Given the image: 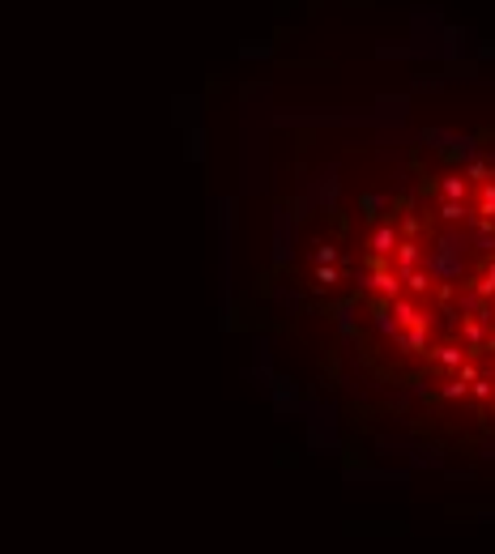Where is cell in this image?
<instances>
[{"instance_id":"cell-1","label":"cell","mask_w":495,"mask_h":554,"mask_svg":"<svg viewBox=\"0 0 495 554\" xmlns=\"http://www.w3.org/2000/svg\"><path fill=\"white\" fill-rule=\"evenodd\" d=\"M389 312H393V320H398V329H410V324H427L431 316L414 303V298H406V294H398V298H389Z\"/></svg>"},{"instance_id":"cell-2","label":"cell","mask_w":495,"mask_h":554,"mask_svg":"<svg viewBox=\"0 0 495 554\" xmlns=\"http://www.w3.org/2000/svg\"><path fill=\"white\" fill-rule=\"evenodd\" d=\"M393 256H398V269H393V273H406V269H418V260H423V243H418V239H398V247H393ZM389 256V260H393Z\"/></svg>"},{"instance_id":"cell-3","label":"cell","mask_w":495,"mask_h":554,"mask_svg":"<svg viewBox=\"0 0 495 554\" xmlns=\"http://www.w3.org/2000/svg\"><path fill=\"white\" fill-rule=\"evenodd\" d=\"M427 333H431V320H427V324H410V329L398 333L393 341H398L406 354H427Z\"/></svg>"},{"instance_id":"cell-4","label":"cell","mask_w":495,"mask_h":554,"mask_svg":"<svg viewBox=\"0 0 495 554\" xmlns=\"http://www.w3.org/2000/svg\"><path fill=\"white\" fill-rule=\"evenodd\" d=\"M398 226H376L371 231V251H376V260H389L393 256V247H398Z\"/></svg>"},{"instance_id":"cell-5","label":"cell","mask_w":495,"mask_h":554,"mask_svg":"<svg viewBox=\"0 0 495 554\" xmlns=\"http://www.w3.org/2000/svg\"><path fill=\"white\" fill-rule=\"evenodd\" d=\"M461 337H465V354H478V345L487 341V320H478V316H465L461 320Z\"/></svg>"},{"instance_id":"cell-6","label":"cell","mask_w":495,"mask_h":554,"mask_svg":"<svg viewBox=\"0 0 495 554\" xmlns=\"http://www.w3.org/2000/svg\"><path fill=\"white\" fill-rule=\"evenodd\" d=\"M371 286H376L384 298H398V294H402V277L393 273L389 265H380V269H376V277H371Z\"/></svg>"},{"instance_id":"cell-7","label":"cell","mask_w":495,"mask_h":554,"mask_svg":"<svg viewBox=\"0 0 495 554\" xmlns=\"http://www.w3.org/2000/svg\"><path fill=\"white\" fill-rule=\"evenodd\" d=\"M402 282L410 286V294H414V298H423V294L431 290V277H427V269H406V273H402Z\"/></svg>"},{"instance_id":"cell-8","label":"cell","mask_w":495,"mask_h":554,"mask_svg":"<svg viewBox=\"0 0 495 554\" xmlns=\"http://www.w3.org/2000/svg\"><path fill=\"white\" fill-rule=\"evenodd\" d=\"M465 359H469V354H465L461 345H436V363H440V367H449V371H457Z\"/></svg>"},{"instance_id":"cell-9","label":"cell","mask_w":495,"mask_h":554,"mask_svg":"<svg viewBox=\"0 0 495 554\" xmlns=\"http://www.w3.org/2000/svg\"><path fill=\"white\" fill-rule=\"evenodd\" d=\"M440 192H444V200H465V192H469V184L461 180V175H449V180L440 184Z\"/></svg>"},{"instance_id":"cell-10","label":"cell","mask_w":495,"mask_h":554,"mask_svg":"<svg viewBox=\"0 0 495 554\" xmlns=\"http://www.w3.org/2000/svg\"><path fill=\"white\" fill-rule=\"evenodd\" d=\"M474 218L495 222V180H487V184H483V205H478V213H474Z\"/></svg>"},{"instance_id":"cell-11","label":"cell","mask_w":495,"mask_h":554,"mask_svg":"<svg viewBox=\"0 0 495 554\" xmlns=\"http://www.w3.org/2000/svg\"><path fill=\"white\" fill-rule=\"evenodd\" d=\"M440 218H444V222H461V218H469V213H465V200H444Z\"/></svg>"},{"instance_id":"cell-12","label":"cell","mask_w":495,"mask_h":554,"mask_svg":"<svg viewBox=\"0 0 495 554\" xmlns=\"http://www.w3.org/2000/svg\"><path fill=\"white\" fill-rule=\"evenodd\" d=\"M449 158H453V162H461V158H474V137H465V141H453Z\"/></svg>"},{"instance_id":"cell-13","label":"cell","mask_w":495,"mask_h":554,"mask_svg":"<svg viewBox=\"0 0 495 554\" xmlns=\"http://www.w3.org/2000/svg\"><path fill=\"white\" fill-rule=\"evenodd\" d=\"M469 397H474V401H491V375H478V380L469 384Z\"/></svg>"},{"instance_id":"cell-14","label":"cell","mask_w":495,"mask_h":554,"mask_svg":"<svg viewBox=\"0 0 495 554\" xmlns=\"http://www.w3.org/2000/svg\"><path fill=\"white\" fill-rule=\"evenodd\" d=\"M440 397H449V401H457V397H469V384H461L457 375H453V380H449V384L440 388Z\"/></svg>"},{"instance_id":"cell-15","label":"cell","mask_w":495,"mask_h":554,"mask_svg":"<svg viewBox=\"0 0 495 554\" xmlns=\"http://www.w3.org/2000/svg\"><path fill=\"white\" fill-rule=\"evenodd\" d=\"M487 175H491V166H487V162H469L461 180H487Z\"/></svg>"},{"instance_id":"cell-16","label":"cell","mask_w":495,"mask_h":554,"mask_svg":"<svg viewBox=\"0 0 495 554\" xmlns=\"http://www.w3.org/2000/svg\"><path fill=\"white\" fill-rule=\"evenodd\" d=\"M418 231H423V218H402V235L406 239H414Z\"/></svg>"},{"instance_id":"cell-17","label":"cell","mask_w":495,"mask_h":554,"mask_svg":"<svg viewBox=\"0 0 495 554\" xmlns=\"http://www.w3.org/2000/svg\"><path fill=\"white\" fill-rule=\"evenodd\" d=\"M316 282H325V286H333V282H337V273H333V269H320V273H316Z\"/></svg>"},{"instance_id":"cell-18","label":"cell","mask_w":495,"mask_h":554,"mask_svg":"<svg viewBox=\"0 0 495 554\" xmlns=\"http://www.w3.org/2000/svg\"><path fill=\"white\" fill-rule=\"evenodd\" d=\"M491 397H495V375H491Z\"/></svg>"}]
</instances>
